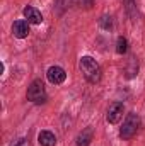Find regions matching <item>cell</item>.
<instances>
[{"instance_id": "6da1fadb", "label": "cell", "mask_w": 145, "mask_h": 146, "mask_svg": "<svg viewBox=\"0 0 145 146\" xmlns=\"http://www.w3.org/2000/svg\"><path fill=\"white\" fill-rule=\"evenodd\" d=\"M79 68H80L84 78H85L89 83H97V82H101L103 72H101L99 63H97L94 58H91V56H82L80 61H79Z\"/></svg>"}, {"instance_id": "7a4b0ae2", "label": "cell", "mask_w": 145, "mask_h": 146, "mask_svg": "<svg viewBox=\"0 0 145 146\" xmlns=\"http://www.w3.org/2000/svg\"><path fill=\"white\" fill-rule=\"evenodd\" d=\"M138 127H140V117L135 112H132V114L126 115V119H125V122H123V126L119 129V136L123 139H132L137 134Z\"/></svg>"}, {"instance_id": "3957f363", "label": "cell", "mask_w": 145, "mask_h": 146, "mask_svg": "<svg viewBox=\"0 0 145 146\" xmlns=\"http://www.w3.org/2000/svg\"><path fill=\"white\" fill-rule=\"evenodd\" d=\"M28 100L34 102V104H43L46 102V90L41 80H33L31 85L28 87Z\"/></svg>"}, {"instance_id": "277c9868", "label": "cell", "mask_w": 145, "mask_h": 146, "mask_svg": "<svg viewBox=\"0 0 145 146\" xmlns=\"http://www.w3.org/2000/svg\"><path fill=\"white\" fill-rule=\"evenodd\" d=\"M123 112H125V106L121 102H113L108 109V114H106L108 122L109 124H118L123 117Z\"/></svg>"}, {"instance_id": "5b68a950", "label": "cell", "mask_w": 145, "mask_h": 146, "mask_svg": "<svg viewBox=\"0 0 145 146\" xmlns=\"http://www.w3.org/2000/svg\"><path fill=\"white\" fill-rule=\"evenodd\" d=\"M46 76H48V82L53 85H62L67 80V73L62 66H50L46 72Z\"/></svg>"}, {"instance_id": "8992f818", "label": "cell", "mask_w": 145, "mask_h": 146, "mask_svg": "<svg viewBox=\"0 0 145 146\" xmlns=\"http://www.w3.org/2000/svg\"><path fill=\"white\" fill-rule=\"evenodd\" d=\"M12 34L17 39H24L29 36V22L24 19H19L12 24Z\"/></svg>"}, {"instance_id": "52a82bcc", "label": "cell", "mask_w": 145, "mask_h": 146, "mask_svg": "<svg viewBox=\"0 0 145 146\" xmlns=\"http://www.w3.org/2000/svg\"><path fill=\"white\" fill-rule=\"evenodd\" d=\"M22 14H24V17L28 19L29 24H41V22H43V15H41V12L38 10L36 7L28 5V7L22 10Z\"/></svg>"}, {"instance_id": "ba28073f", "label": "cell", "mask_w": 145, "mask_h": 146, "mask_svg": "<svg viewBox=\"0 0 145 146\" xmlns=\"http://www.w3.org/2000/svg\"><path fill=\"white\" fill-rule=\"evenodd\" d=\"M92 138H94L92 127H85V129L77 136V146H89L91 141H92Z\"/></svg>"}, {"instance_id": "9c48e42d", "label": "cell", "mask_w": 145, "mask_h": 146, "mask_svg": "<svg viewBox=\"0 0 145 146\" xmlns=\"http://www.w3.org/2000/svg\"><path fill=\"white\" fill-rule=\"evenodd\" d=\"M38 141L41 146H55L56 145V136L50 131H41L38 134Z\"/></svg>"}, {"instance_id": "30bf717a", "label": "cell", "mask_w": 145, "mask_h": 146, "mask_svg": "<svg viewBox=\"0 0 145 146\" xmlns=\"http://www.w3.org/2000/svg\"><path fill=\"white\" fill-rule=\"evenodd\" d=\"M125 72H126V78H133V76L138 73V61H137L135 58H130Z\"/></svg>"}, {"instance_id": "8fae6325", "label": "cell", "mask_w": 145, "mask_h": 146, "mask_svg": "<svg viewBox=\"0 0 145 146\" xmlns=\"http://www.w3.org/2000/svg\"><path fill=\"white\" fill-rule=\"evenodd\" d=\"M126 51H128V41H126V37L119 36L118 41H116V53L118 54H125Z\"/></svg>"}, {"instance_id": "7c38bea8", "label": "cell", "mask_w": 145, "mask_h": 146, "mask_svg": "<svg viewBox=\"0 0 145 146\" xmlns=\"http://www.w3.org/2000/svg\"><path fill=\"white\" fill-rule=\"evenodd\" d=\"M99 26H101L104 31L113 29V17H111V15H103V17L99 19Z\"/></svg>"}, {"instance_id": "4fadbf2b", "label": "cell", "mask_w": 145, "mask_h": 146, "mask_svg": "<svg viewBox=\"0 0 145 146\" xmlns=\"http://www.w3.org/2000/svg\"><path fill=\"white\" fill-rule=\"evenodd\" d=\"M125 5H126V12L135 17V0H125Z\"/></svg>"}, {"instance_id": "5bb4252c", "label": "cell", "mask_w": 145, "mask_h": 146, "mask_svg": "<svg viewBox=\"0 0 145 146\" xmlns=\"http://www.w3.org/2000/svg\"><path fill=\"white\" fill-rule=\"evenodd\" d=\"M10 146H29V141L26 138H19V139H15Z\"/></svg>"}]
</instances>
